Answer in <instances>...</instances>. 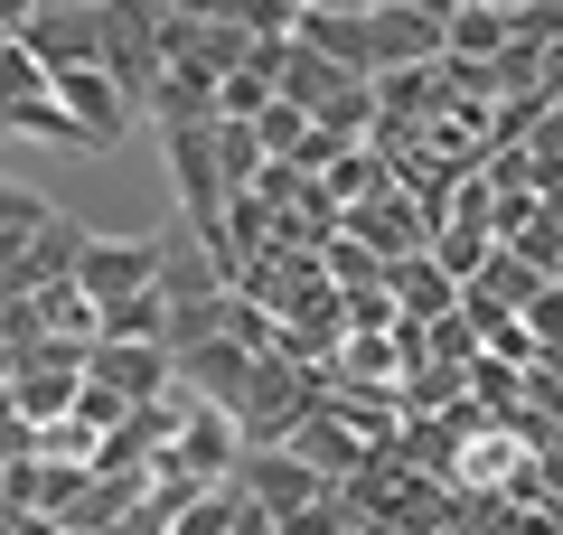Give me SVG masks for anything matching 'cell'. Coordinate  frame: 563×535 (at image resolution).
<instances>
[{"mask_svg": "<svg viewBox=\"0 0 563 535\" xmlns=\"http://www.w3.org/2000/svg\"><path fill=\"white\" fill-rule=\"evenodd\" d=\"M161 273H169V236H85V254H76L85 301H132Z\"/></svg>", "mask_w": 563, "mask_h": 535, "instance_id": "cell-1", "label": "cell"}, {"mask_svg": "<svg viewBox=\"0 0 563 535\" xmlns=\"http://www.w3.org/2000/svg\"><path fill=\"white\" fill-rule=\"evenodd\" d=\"M488 10H526V0H488Z\"/></svg>", "mask_w": 563, "mask_h": 535, "instance_id": "cell-25", "label": "cell"}, {"mask_svg": "<svg viewBox=\"0 0 563 535\" xmlns=\"http://www.w3.org/2000/svg\"><path fill=\"white\" fill-rule=\"evenodd\" d=\"M29 301H38L47 338H85V348H95V301H85V282H47V292H29Z\"/></svg>", "mask_w": 563, "mask_h": 535, "instance_id": "cell-16", "label": "cell"}, {"mask_svg": "<svg viewBox=\"0 0 563 535\" xmlns=\"http://www.w3.org/2000/svg\"><path fill=\"white\" fill-rule=\"evenodd\" d=\"M20 47L57 76V66H103V10L95 0H38L20 29Z\"/></svg>", "mask_w": 563, "mask_h": 535, "instance_id": "cell-2", "label": "cell"}, {"mask_svg": "<svg viewBox=\"0 0 563 535\" xmlns=\"http://www.w3.org/2000/svg\"><path fill=\"white\" fill-rule=\"evenodd\" d=\"M339 226H347V236L366 244V254H385V263H395V254H413V244H432V217H422V207L404 198V188H385V198L347 207Z\"/></svg>", "mask_w": 563, "mask_h": 535, "instance_id": "cell-7", "label": "cell"}, {"mask_svg": "<svg viewBox=\"0 0 563 535\" xmlns=\"http://www.w3.org/2000/svg\"><path fill=\"white\" fill-rule=\"evenodd\" d=\"M273 526H282V535H347V526H357V516H347V498L329 489V498H310V507H291V516H273Z\"/></svg>", "mask_w": 563, "mask_h": 535, "instance_id": "cell-21", "label": "cell"}, {"mask_svg": "<svg viewBox=\"0 0 563 535\" xmlns=\"http://www.w3.org/2000/svg\"><path fill=\"white\" fill-rule=\"evenodd\" d=\"M66 414H76V423H85V433H95V441H103V433H113V423H122V414H132V395H113V385H95V376H85V385H76V404H66Z\"/></svg>", "mask_w": 563, "mask_h": 535, "instance_id": "cell-20", "label": "cell"}, {"mask_svg": "<svg viewBox=\"0 0 563 535\" xmlns=\"http://www.w3.org/2000/svg\"><path fill=\"white\" fill-rule=\"evenodd\" d=\"M282 451H301V460H310L320 479H347V470H357L366 451H376V441H366L357 423L339 414V404H310V414L291 423V433H282Z\"/></svg>", "mask_w": 563, "mask_h": 535, "instance_id": "cell-6", "label": "cell"}, {"mask_svg": "<svg viewBox=\"0 0 563 535\" xmlns=\"http://www.w3.org/2000/svg\"><path fill=\"white\" fill-rule=\"evenodd\" d=\"M254 132H263V151H273V160H291V151H301V141H310V113H301V103H263V113H254Z\"/></svg>", "mask_w": 563, "mask_h": 535, "instance_id": "cell-19", "label": "cell"}, {"mask_svg": "<svg viewBox=\"0 0 563 535\" xmlns=\"http://www.w3.org/2000/svg\"><path fill=\"white\" fill-rule=\"evenodd\" d=\"M235 489L254 498L263 516H291V507H310V498H329L339 479H320L301 451H282V441H263V451H244V460H235Z\"/></svg>", "mask_w": 563, "mask_h": 535, "instance_id": "cell-5", "label": "cell"}, {"mask_svg": "<svg viewBox=\"0 0 563 535\" xmlns=\"http://www.w3.org/2000/svg\"><path fill=\"white\" fill-rule=\"evenodd\" d=\"M507 254H526L536 273H563V217H554V207H536V217L507 236Z\"/></svg>", "mask_w": 563, "mask_h": 535, "instance_id": "cell-18", "label": "cell"}, {"mask_svg": "<svg viewBox=\"0 0 563 535\" xmlns=\"http://www.w3.org/2000/svg\"><path fill=\"white\" fill-rule=\"evenodd\" d=\"M422 57H442V0H376L366 10V76L422 66Z\"/></svg>", "mask_w": 563, "mask_h": 535, "instance_id": "cell-3", "label": "cell"}, {"mask_svg": "<svg viewBox=\"0 0 563 535\" xmlns=\"http://www.w3.org/2000/svg\"><path fill=\"white\" fill-rule=\"evenodd\" d=\"M217 170H225V198H235V188H254V178L273 170V151H263L254 122H217Z\"/></svg>", "mask_w": 563, "mask_h": 535, "instance_id": "cell-15", "label": "cell"}, {"mask_svg": "<svg viewBox=\"0 0 563 535\" xmlns=\"http://www.w3.org/2000/svg\"><path fill=\"white\" fill-rule=\"evenodd\" d=\"M347 535H366V526H347Z\"/></svg>", "mask_w": 563, "mask_h": 535, "instance_id": "cell-26", "label": "cell"}, {"mask_svg": "<svg viewBox=\"0 0 563 535\" xmlns=\"http://www.w3.org/2000/svg\"><path fill=\"white\" fill-rule=\"evenodd\" d=\"M0 460H10V451H0Z\"/></svg>", "mask_w": 563, "mask_h": 535, "instance_id": "cell-27", "label": "cell"}, {"mask_svg": "<svg viewBox=\"0 0 563 535\" xmlns=\"http://www.w3.org/2000/svg\"><path fill=\"white\" fill-rule=\"evenodd\" d=\"M29 10H38V0H0V39H20V29H29Z\"/></svg>", "mask_w": 563, "mask_h": 535, "instance_id": "cell-23", "label": "cell"}, {"mask_svg": "<svg viewBox=\"0 0 563 535\" xmlns=\"http://www.w3.org/2000/svg\"><path fill=\"white\" fill-rule=\"evenodd\" d=\"M95 338H161L169 348V282H151L132 301H95Z\"/></svg>", "mask_w": 563, "mask_h": 535, "instance_id": "cell-12", "label": "cell"}, {"mask_svg": "<svg viewBox=\"0 0 563 535\" xmlns=\"http://www.w3.org/2000/svg\"><path fill=\"white\" fill-rule=\"evenodd\" d=\"M422 254H432V263L470 292V282H479V263L498 254V236H488V226H432V244H422Z\"/></svg>", "mask_w": 563, "mask_h": 535, "instance_id": "cell-14", "label": "cell"}, {"mask_svg": "<svg viewBox=\"0 0 563 535\" xmlns=\"http://www.w3.org/2000/svg\"><path fill=\"white\" fill-rule=\"evenodd\" d=\"M301 10H376V0H301Z\"/></svg>", "mask_w": 563, "mask_h": 535, "instance_id": "cell-24", "label": "cell"}, {"mask_svg": "<svg viewBox=\"0 0 563 535\" xmlns=\"http://www.w3.org/2000/svg\"><path fill=\"white\" fill-rule=\"evenodd\" d=\"M169 10H198V20H235V29H254V39H291V20H301V0H169Z\"/></svg>", "mask_w": 563, "mask_h": 535, "instance_id": "cell-13", "label": "cell"}, {"mask_svg": "<svg viewBox=\"0 0 563 535\" xmlns=\"http://www.w3.org/2000/svg\"><path fill=\"white\" fill-rule=\"evenodd\" d=\"M385 292H395V301H404L413 319H451V310H461V282H451V273H442L432 254H422V244H413V254H395V263H385Z\"/></svg>", "mask_w": 563, "mask_h": 535, "instance_id": "cell-10", "label": "cell"}, {"mask_svg": "<svg viewBox=\"0 0 563 535\" xmlns=\"http://www.w3.org/2000/svg\"><path fill=\"white\" fill-rule=\"evenodd\" d=\"M85 376L113 385V395H132V404H161L169 385H179V357H169L161 338H95V348H85Z\"/></svg>", "mask_w": 563, "mask_h": 535, "instance_id": "cell-4", "label": "cell"}, {"mask_svg": "<svg viewBox=\"0 0 563 535\" xmlns=\"http://www.w3.org/2000/svg\"><path fill=\"white\" fill-rule=\"evenodd\" d=\"M47 217H57V207H47L38 188H20V178H0V236H38Z\"/></svg>", "mask_w": 563, "mask_h": 535, "instance_id": "cell-22", "label": "cell"}, {"mask_svg": "<svg viewBox=\"0 0 563 535\" xmlns=\"http://www.w3.org/2000/svg\"><path fill=\"white\" fill-rule=\"evenodd\" d=\"M273 95H282V85L263 76V66H235V76H217V122H254Z\"/></svg>", "mask_w": 563, "mask_h": 535, "instance_id": "cell-17", "label": "cell"}, {"mask_svg": "<svg viewBox=\"0 0 563 535\" xmlns=\"http://www.w3.org/2000/svg\"><path fill=\"white\" fill-rule=\"evenodd\" d=\"M179 385L188 395H207V404H225V414H235L244 404V385H254V357L235 348V338H198V348H179Z\"/></svg>", "mask_w": 563, "mask_h": 535, "instance_id": "cell-8", "label": "cell"}, {"mask_svg": "<svg viewBox=\"0 0 563 535\" xmlns=\"http://www.w3.org/2000/svg\"><path fill=\"white\" fill-rule=\"evenodd\" d=\"M498 47H507V10H488V0H442V57L498 66Z\"/></svg>", "mask_w": 563, "mask_h": 535, "instance_id": "cell-11", "label": "cell"}, {"mask_svg": "<svg viewBox=\"0 0 563 535\" xmlns=\"http://www.w3.org/2000/svg\"><path fill=\"white\" fill-rule=\"evenodd\" d=\"M85 236H95V226H76V217H47L38 236L20 244V263H10V282H0V292H47V282H76Z\"/></svg>", "mask_w": 563, "mask_h": 535, "instance_id": "cell-9", "label": "cell"}]
</instances>
